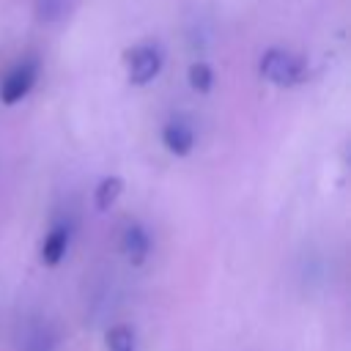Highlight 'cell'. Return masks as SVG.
<instances>
[{"instance_id":"obj_1","label":"cell","mask_w":351,"mask_h":351,"mask_svg":"<svg viewBox=\"0 0 351 351\" xmlns=\"http://www.w3.org/2000/svg\"><path fill=\"white\" fill-rule=\"evenodd\" d=\"M261 74L280 88H291L307 77V63L288 49H269L261 58Z\"/></svg>"},{"instance_id":"obj_2","label":"cell","mask_w":351,"mask_h":351,"mask_svg":"<svg viewBox=\"0 0 351 351\" xmlns=\"http://www.w3.org/2000/svg\"><path fill=\"white\" fill-rule=\"evenodd\" d=\"M36 80H38V58L30 55V58L19 60V63L3 77V82H0V101H3V104H16V101H22V99L30 93V88L36 85Z\"/></svg>"},{"instance_id":"obj_3","label":"cell","mask_w":351,"mask_h":351,"mask_svg":"<svg viewBox=\"0 0 351 351\" xmlns=\"http://www.w3.org/2000/svg\"><path fill=\"white\" fill-rule=\"evenodd\" d=\"M162 69V52L156 44H140L126 52V80L132 85H148Z\"/></svg>"},{"instance_id":"obj_4","label":"cell","mask_w":351,"mask_h":351,"mask_svg":"<svg viewBox=\"0 0 351 351\" xmlns=\"http://www.w3.org/2000/svg\"><path fill=\"white\" fill-rule=\"evenodd\" d=\"M58 346V335L55 329L41 321V318H33L27 321L19 332H16V348L19 351H55Z\"/></svg>"},{"instance_id":"obj_5","label":"cell","mask_w":351,"mask_h":351,"mask_svg":"<svg viewBox=\"0 0 351 351\" xmlns=\"http://www.w3.org/2000/svg\"><path fill=\"white\" fill-rule=\"evenodd\" d=\"M162 143L173 156H186L195 148V129L181 118L167 121L162 129Z\"/></svg>"},{"instance_id":"obj_6","label":"cell","mask_w":351,"mask_h":351,"mask_svg":"<svg viewBox=\"0 0 351 351\" xmlns=\"http://www.w3.org/2000/svg\"><path fill=\"white\" fill-rule=\"evenodd\" d=\"M121 250H123V255H126L134 266H140V263L148 258V252H151V236H148V230H145L140 222L126 225V230H123V236H121Z\"/></svg>"},{"instance_id":"obj_7","label":"cell","mask_w":351,"mask_h":351,"mask_svg":"<svg viewBox=\"0 0 351 351\" xmlns=\"http://www.w3.org/2000/svg\"><path fill=\"white\" fill-rule=\"evenodd\" d=\"M69 239H71L69 228L66 225H55L41 241V263L44 266H58L63 261L66 250H69Z\"/></svg>"},{"instance_id":"obj_8","label":"cell","mask_w":351,"mask_h":351,"mask_svg":"<svg viewBox=\"0 0 351 351\" xmlns=\"http://www.w3.org/2000/svg\"><path fill=\"white\" fill-rule=\"evenodd\" d=\"M121 192H123V181H121L118 176H107V178H101L99 186H96V192H93V203H96V208H99V211L112 208L115 200L121 197Z\"/></svg>"},{"instance_id":"obj_9","label":"cell","mask_w":351,"mask_h":351,"mask_svg":"<svg viewBox=\"0 0 351 351\" xmlns=\"http://www.w3.org/2000/svg\"><path fill=\"white\" fill-rule=\"evenodd\" d=\"M104 348L107 351H134V332L126 324H115L104 335Z\"/></svg>"},{"instance_id":"obj_10","label":"cell","mask_w":351,"mask_h":351,"mask_svg":"<svg viewBox=\"0 0 351 351\" xmlns=\"http://www.w3.org/2000/svg\"><path fill=\"white\" fill-rule=\"evenodd\" d=\"M189 88L192 90H197V93H208L211 90V85H214V71H211V66L208 63H192L189 66Z\"/></svg>"},{"instance_id":"obj_11","label":"cell","mask_w":351,"mask_h":351,"mask_svg":"<svg viewBox=\"0 0 351 351\" xmlns=\"http://www.w3.org/2000/svg\"><path fill=\"white\" fill-rule=\"evenodd\" d=\"M36 11H38L41 22L52 25V22H58V19H63L69 14V0H38Z\"/></svg>"}]
</instances>
